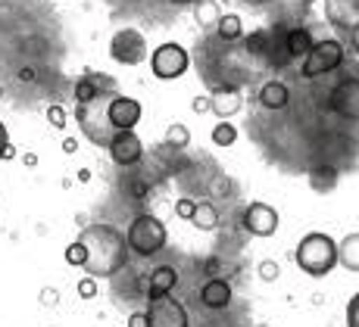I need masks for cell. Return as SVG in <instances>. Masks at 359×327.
Masks as SVG:
<instances>
[{
	"label": "cell",
	"mask_w": 359,
	"mask_h": 327,
	"mask_svg": "<svg viewBox=\"0 0 359 327\" xmlns=\"http://www.w3.org/2000/svg\"><path fill=\"white\" fill-rule=\"evenodd\" d=\"M81 243L88 246V262L85 271L91 277H109L116 274L128 259V240L122 237L116 228L107 225H91L81 231Z\"/></svg>",
	"instance_id": "6da1fadb"
},
{
	"label": "cell",
	"mask_w": 359,
	"mask_h": 327,
	"mask_svg": "<svg viewBox=\"0 0 359 327\" xmlns=\"http://www.w3.org/2000/svg\"><path fill=\"white\" fill-rule=\"evenodd\" d=\"M294 259H297V268L306 271L309 277H325L337 265V243L328 234L313 231L297 243Z\"/></svg>",
	"instance_id": "7a4b0ae2"
},
{
	"label": "cell",
	"mask_w": 359,
	"mask_h": 327,
	"mask_svg": "<svg viewBox=\"0 0 359 327\" xmlns=\"http://www.w3.org/2000/svg\"><path fill=\"white\" fill-rule=\"evenodd\" d=\"M109 100H113V90L109 94H97L88 103H79V109H75V119H79L85 137L91 144H97V147H107L116 134L113 122H109Z\"/></svg>",
	"instance_id": "3957f363"
},
{
	"label": "cell",
	"mask_w": 359,
	"mask_h": 327,
	"mask_svg": "<svg viewBox=\"0 0 359 327\" xmlns=\"http://www.w3.org/2000/svg\"><path fill=\"white\" fill-rule=\"evenodd\" d=\"M126 240H128L131 253L156 256L165 246V240H169V231H165V225L156 218V215H137V218H131Z\"/></svg>",
	"instance_id": "277c9868"
},
{
	"label": "cell",
	"mask_w": 359,
	"mask_h": 327,
	"mask_svg": "<svg viewBox=\"0 0 359 327\" xmlns=\"http://www.w3.org/2000/svg\"><path fill=\"white\" fill-rule=\"evenodd\" d=\"M344 62V44L334 38H325V41H316L313 50L303 57V75L306 78H319V75L331 72Z\"/></svg>",
	"instance_id": "5b68a950"
},
{
	"label": "cell",
	"mask_w": 359,
	"mask_h": 327,
	"mask_svg": "<svg viewBox=\"0 0 359 327\" xmlns=\"http://www.w3.org/2000/svg\"><path fill=\"white\" fill-rule=\"evenodd\" d=\"M188 66H191L188 50H184L182 44H175V41L156 47L154 57H150V69H154V75H156V78H163V81L182 78V75L188 72Z\"/></svg>",
	"instance_id": "8992f818"
},
{
	"label": "cell",
	"mask_w": 359,
	"mask_h": 327,
	"mask_svg": "<svg viewBox=\"0 0 359 327\" xmlns=\"http://www.w3.org/2000/svg\"><path fill=\"white\" fill-rule=\"evenodd\" d=\"M147 327H188V312L172 293L147 299Z\"/></svg>",
	"instance_id": "52a82bcc"
},
{
	"label": "cell",
	"mask_w": 359,
	"mask_h": 327,
	"mask_svg": "<svg viewBox=\"0 0 359 327\" xmlns=\"http://www.w3.org/2000/svg\"><path fill=\"white\" fill-rule=\"evenodd\" d=\"M109 57L122 66H137V62L147 60V41L137 29H122L109 41Z\"/></svg>",
	"instance_id": "ba28073f"
},
{
	"label": "cell",
	"mask_w": 359,
	"mask_h": 327,
	"mask_svg": "<svg viewBox=\"0 0 359 327\" xmlns=\"http://www.w3.org/2000/svg\"><path fill=\"white\" fill-rule=\"evenodd\" d=\"M107 150H109V159H113L116 165H122V169L141 162V156H144V144H141V137L135 134V128L116 131L113 141L107 144Z\"/></svg>",
	"instance_id": "9c48e42d"
},
{
	"label": "cell",
	"mask_w": 359,
	"mask_h": 327,
	"mask_svg": "<svg viewBox=\"0 0 359 327\" xmlns=\"http://www.w3.org/2000/svg\"><path fill=\"white\" fill-rule=\"evenodd\" d=\"M244 228L253 237H272L278 231V212L269 203H250L244 209Z\"/></svg>",
	"instance_id": "30bf717a"
},
{
	"label": "cell",
	"mask_w": 359,
	"mask_h": 327,
	"mask_svg": "<svg viewBox=\"0 0 359 327\" xmlns=\"http://www.w3.org/2000/svg\"><path fill=\"white\" fill-rule=\"evenodd\" d=\"M141 103L135 100V97H122V94H113V100H109V122H113L116 131H128L135 128L137 122H141Z\"/></svg>",
	"instance_id": "8fae6325"
},
{
	"label": "cell",
	"mask_w": 359,
	"mask_h": 327,
	"mask_svg": "<svg viewBox=\"0 0 359 327\" xmlns=\"http://www.w3.org/2000/svg\"><path fill=\"white\" fill-rule=\"evenodd\" d=\"M325 16L337 29L353 32L359 25V0H325Z\"/></svg>",
	"instance_id": "7c38bea8"
},
{
	"label": "cell",
	"mask_w": 359,
	"mask_h": 327,
	"mask_svg": "<svg viewBox=\"0 0 359 327\" xmlns=\"http://www.w3.org/2000/svg\"><path fill=\"white\" fill-rule=\"evenodd\" d=\"M107 90H116L113 78H103V75H97V72H85L79 78V85H75V100L88 103V100H94L97 94H107Z\"/></svg>",
	"instance_id": "4fadbf2b"
},
{
	"label": "cell",
	"mask_w": 359,
	"mask_h": 327,
	"mask_svg": "<svg viewBox=\"0 0 359 327\" xmlns=\"http://www.w3.org/2000/svg\"><path fill=\"white\" fill-rule=\"evenodd\" d=\"M200 302L210 305V309H225L231 302V284L222 281V277H210L200 287Z\"/></svg>",
	"instance_id": "5bb4252c"
},
{
	"label": "cell",
	"mask_w": 359,
	"mask_h": 327,
	"mask_svg": "<svg viewBox=\"0 0 359 327\" xmlns=\"http://www.w3.org/2000/svg\"><path fill=\"white\" fill-rule=\"evenodd\" d=\"M241 90L238 88H219V90H212V97H210V109L219 116V119H231L234 113L241 109Z\"/></svg>",
	"instance_id": "9a60e30c"
},
{
	"label": "cell",
	"mask_w": 359,
	"mask_h": 327,
	"mask_svg": "<svg viewBox=\"0 0 359 327\" xmlns=\"http://www.w3.org/2000/svg\"><path fill=\"white\" fill-rule=\"evenodd\" d=\"M287 97H291V90H287V85H281V81H266L259 90V103L266 109H285Z\"/></svg>",
	"instance_id": "2e32d148"
},
{
	"label": "cell",
	"mask_w": 359,
	"mask_h": 327,
	"mask_svg": "<svg viewBox=\"0 0 359 327\" xmlns=\"http://www.w3.org/2000/svg\"><path fill=\"white\" fill-rule=\"evenodd\" d=\"M337 262L347 271H356L359 274V234H347V237L337 243Z\"/></svg>",
	"instance_id": "e0dca14e"
},
{
	"label": "cell",
	"mask_w": 359,
	"mask_h": 327,
	"mask_svg": "<svg viewBox=\"0 0 359 327\" xmlns=\"http://www.w3.org/2000/svg\"><path fill=\"white\" fill-rule=\"evenodd\" d=\"M313 32L309 29H291L287 32V41H285V47H287V53H291V57H306L309 50H313Z\"/></svg>",
	"instance_id": "ac0fdd59"
},
{
	"label": "cell",
	"mask_w": 359,
	"mask_h": 327,
	"mask_svg": "<svg viewBox=\"0 0 359 327\" xmlns=\"http://www.w3.org/2000/svg\"><path fill=\"white\" fill-rule=\"evenodd\" d=\"M175 284H178L175 268L160 265V268L150 271V296H156V293H172V287H175Z\"/></svg>",
	"instance_id": "d6986e66"
},
{
	"label": "cell",
	"mask_w": 359,
	"mask_h": 327,
	"mask_svg": "<svg viewBox=\"0 0 359 327\" xmlns=\"http://www.w3.org/2000/svg\"><path fill=\"white\" fill-rule=\"evenodd\" d=\"M191 225L200 228V231H212V228L219 225V212L212 203H206V200H200L194 206V215H191Z\"/></svg>",
	"instance_id": "ffe728a7"
},
{
	"label": "cell",
	"mask_w": 359,
	"mask_h": 327,
	"mask_svg": "<svg viewBox=\"0 0 359 327\" xmlns=\"http://www.w3.org/2000/svg\"><path fill=\"white\" fill-rule=\"evenodd\" d=\"M194 19L197 25H219V19H222V13H219V6L212 4V0H200V4L194 6Z\"/></svg>",
	"instance_id": "44dd1931"
},
{
	"label": "cell",
	"mask_w": 359,
	"mask_h": 327,
	"mask_svg": "<svg viewBox=\"0 0 359 327\" xmlns=\"http://www.w3.org/2000/svg\"><path fill=\"white\" fill-rule=\"evenodd\" d=\"M216 32H219V38L222 41H238L241 34H244V22H241V16H222L219 19V25H216Z\"/></svg>",
	"instance_id": "7402d4cb"
},
{
	"label": "cell",
	"mask_w": 359,
	"mask_h": 327,
	"mask_svg": "<svg viewBox=\"0 0 359 327\" xmlns=\"http://www.w3.org/2000/svg\"><path fill=\"white\" fill-rule=\"evenodd\" d=\"M210 137H212V144H216V147H231V144L238 141V128L229 125V119H219V125L212 128Z\"/></svg>",
	"instance_id": "603a6c76"
},
{
	"label": "cell",
	"mask_w": 359,
	"mask_h": 327,
	"mask_svg": "<svg viewBox=\"0 0 359 327\" xmlns=\"http://www.w3.org/2000/svg\"><path fill=\"white\" fill-rule=\"evenodd\" d=\"M191 144V131L184 128V125H169V131H165V147L169 150H182Z\"/></svg>",
	"instance_id": "cb8c5ba5"
},
{
	"label": "cell",
	"mask_w": 359,
	"mask_h": 327,
	"mask_svg": "<svg viewBox=\"0 0 359 327\" xmlns=\"http://www.w3.org/2000/svg\"><path fill=\"white\" fill-rule=\"evenodd\" d=\"M66 262H69V265H81V268H85V262H88V246H85V243L75 240L72 246L66 249Z\"/></svg>",
	"instance_id": "d4e9b609"
},
{
	"label": "cell",
	"mask_w": 359,
	"mask_h": 327,
	"mask_svg": "<svg viewBox=\"0 0 359 327\" xmlns=\"http://www.w3.org/2000/svg\"><path fill=\"white\" fill-rule=\"evenodd\" d=\"M259 277H262V281H275V277H278L281 274V268H278V262H272V259H266V262H259Z\"/></svg>",
	"instance_id": "484cf974"
},
{
	"label": "cell",
	"mask_w": 359,
	"mask_h": 327,
	"mask_svg": "<svg viewBox=\"0 0 359 327\" xmlns=\"http://www.w3.org/2000/svg\"><path fill=\"white\" fill-rule=\"evenodd\" d=\"M47 122L53 128H66V109L63 106H47Z\"/></svg>",
	"instance_id": "4316f807"
},
{
	"label": "cell",
	"mask_w": 359,
	"mask_h": 327,
	"mask_svg": "<svg viewBox=\"0 0 359 327\" xmlns=\"http://www.w3.org/2000/svg\"><path fill=\"white\" fill-rule=\"evenodd\" d=\"M347 327H359V293L347 302Z\"/></svg>",
	"instance_id": "83f0119b"
},
{
	"label": "cell",
	"mask_w": 359,
	"mask_h": 327,
	"mask_svg": "<svg viewBox=\"0 0 359 327\" xmlns=\"http://www.w3.org/2000/svg\"><path fill=\"white\" fill-rule=\"evenodd\" d=\"M79 293L85 296V299H91L94 293H97V277H91V274H88L85 281H79Z\"/></svg>",
	"instance_id": "f1b7e54d"
},
{
	"label": "cell",
	"mask_w": 359,
	"mask_h": 327,
	"mask_svg": "<svg viewBox=\"0 0 359 327\" xmlns=\"http://www.w3.org/2000/svg\"><path fill=\"white\" fill-rule=\"evenodd\" d=\"M194 206L197 203H191V200H178V203H175V215H178V218H188L191 221V215H194Z\"/></svg>",
	"instance_id": "f546056e"
},
{
	"label": "cell",
	"mask_w": 359,
	"mask_h": 327,
	"mask_svg": "<svg viewBox=\"0 0 359 327\" xmlns=\"http://www.w3.org/2000/svg\"><path fill=\"white\" fill-rule=\"evenodd\" d=\"M128 327H147V312H135L128 318Z\"/></svg>",
	"instance_id": "4dcf8cb0"
},
{
	"label": "cell",
	"mask_w": 359,
	"mask_h": 327,
	"mask_svg": "<svg viewBox=\"0 0 359 327\" xmlns=\"http://www.w3.org/2000/svg\"><path fill=\"white\" fill-rule=\"evenodd\" d=\"M6 144H10V137H6V125L0 122V159H4V150H6Z\"/></svg>",
	"instance_id": "1f68e13d"
},
{
	"label": "cell",
	"mask_w": 359,
	"mask_h": 327,
	"mask_svg": "<svg viewBox=\"0 0 359 327\" xmlns=\"http://www.w3.org/2000/svg\"><path fill=\"white\" fill-rule=\"evenodd\" d=\"M210 109V100L206 97H197V103H194V113H206Z\"/></svg>",
	"instance_id": "d6a6232c"
},
{
	"label": "cell",
	"mask_w": 359,
	"mask_h": 327,
	"mask_svg": "<svg viewBox=\"0 0 359 327\" xmlns=\"http://www.w3.org/2000/svg\"><path fill=\"white\" fill-rule=\"evenodd\" d=\"M350 47H353V53H359V25L350 32Z\"/></svg>",
	"instance_id": "836d02e7"
},
{
	"label": "cell",
	"mask_w": 359,
	"mask_h": 327,
	"mask_svg": "<svg viewBox=\"0 0 359 327\" xmlns=\"http://www.w3.org/2000/svg\"><path fill=\"white\" fill-rule=\"evenodd\" d=\"M22 81H32L34 78V69H22V75H19Z\"/></svg>",
	"instance_id": "e575fe53"
},
{
	"label": "cell",
	"mask_w": 359,
	"mask_h": 327,
	"mask_svg": "<svg viewBox=\"0 0 359 327\" xmlns=\"http://www.w3.org/2000/svg\"><path fill=\"white\" fill-rule=\"evenodd\" d=\"M16 156V147H13V144H6V150H4V159H13Z\"/></svg>",
	"instance_id": "d590c367"
},
{
	"label": "cell",
	"mask_w": 359,
	"mask_h": 327,
	"mask_svg": "<svg viewBox=\"0 0 359 327\" xmlns=\"http://www.w3.org/2000/svg\"><path fill=\"white\" fill-rule=\"evenodd\" d=\"M63 150H66V153H75V141H72V137H69V141L63 144Z\"/></svg>",
	"instance_id": "8d00e7d4"
}]
</instances>
